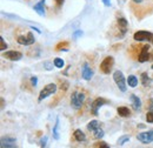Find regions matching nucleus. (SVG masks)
<instances>
[{
	"label": "nucleus",
	"mask_w": 153,
	"mask_h": 148,
	"mask_svg": "<svg viewBox=\"0 0 153 148\" xmlns=\"http://www.w3.org/2000/svg\"><path fill=\"white\" fill-rule=\"evenodd\" d=\"M85 101V94L81 92H73L71 95V106L74 110H80Z\"/></svg>",
	"instance_id": "obj_1"
},
{
	"label": "nucleus",
	"mask_w": 153,
	"mask_h": 148,
	"mask_svg": "<svg viewBox=\"0 0 153 148\" xmlns=\"http://www.w3.org/2000/svg\"><path fill=\"white\" fill-rule=\"evenodd\" d=\"M113 80H114L115 85L118 86V88L121 92H126L127 91V86H126L127 80H125V76H124L121 71H115L113 73Z\"/></svg>",
	"instance_id": "obj_2"
},
{
	"label": "nucleus",
	"mask_w": 153,
	"mask_h": 148,
	"mask_svg": "<svg viewBox=\"0 0 153 148\" xmlns=\"http://www.w3.org/2000/svg\"><path fill=\"white\" fill-rule=\"evenodd\" d=\"M113 66H114V58L111 56H106L101 64H100V71L104 74H110L113 70Z\"/></svg>",
	"instance_id": "obj_3"
},
{
	"label": "nucleus",
	"mask_w": 153,
	"mask_h": 148,
	"mask_svg": "<svg viewBox=\"0 0 153 148\" xmlns=\"http://www.w3.org/2000/svg\"><path fill=\"white\" fill-rule=\"evenodd\" d=\"M57 85L56 84H48V85H46L42 90H41V92L39 94V98H38V101H42L44 99H46V98H48L50 95H52V94H54V93L57 92Z\"/></svg>",
	"instance_id": "obj_4"
},
{
	"label": "nucleus",
	"mask_w": 153,
	"mask_h": 148,
	"mask_svg": "<svg viewBox=\"0 0 153 148\" xmlns=\"http://www.w3.org/2000/svg\"><path fill=\"white\" fill-rule=\"evenodd\" d=\"M133 39L135 41H147L153 44V33L149 31H138L134 33Z\"/></svg>",
	"instance_id": "obj_5"
},
{
	"label": "nucleus",
	"mask_w": 153,
	"mask_h": 148,
	"mask_svg": "<svg viewBox=\"0 0 153 148\" xmlns=\"http://www.w3.org/2000/svg\"><path fill=\"white\" fill-rule=\"evenodd\" d=\"M17 42L20 45H24V46H30L36 42V38L32 32H28L26 36H20L17 38Z\"/></svg>",
	"instance_id": "obj_6"
},
{
	"label": "nucleus",
	"mask_w": 153,
	"mask_h": 148,
	"mask_svg": "<svg viewBox=\"0 0 153 148\" xmlns=\"http://www.w3.org/2000/svg\"><path fill=\"white\" fill-rule=\"evenodd\" d=\"M137 139L141 144H151L153 142V130H146V132L139 133L137 135Z\"/></svg>",
	"instance_id": "obj_7"
},
{
	"label": "nucleus",
	"mask_w": 153,
	"mask_h": 148,
	"mask_svg": "<svg viewBox=\"0 0 153 148\" xmlns=\"http://www.w3.org/2000/svg\"><path fill=\"white\" fill-rule=\"evenodd\" d=\"M149 51H150V45H144L141 47V51H140V53L138 56V61L139 62L143 64V62H146V61H149L151 59V56H150Z\"/></svg>",
	"instance_id": "obj_8"
},
{
	"label": "nucleus",
	"mask_w": 153,
	"mask_h": 148,
	"mask_svg": "<svg viewBox=\"0 0 153 148\" xmlns=\"http://www.w3.org/2000/svg\"><path fill=\"white\" fill-rule=\"evenodd\" d=\"M106 104H107V100H105L104 98H97L96 100L92 102V105H91V112H92V114L93 115H98L99 108L102 107Z\"/></svg>",
	"instance_id": "obj_9"
},
{
	"label": "nucleus",
	"mask_w": 153,
	"mask_h": 148,
	"mask_svg": "<svg viewBox=\"0 0 153 148\" xmlns=\"http://www.w3.org/2000/svg\"><path fill=\"white\" fill-rule=\"evenodd\" d=\"M0 145L1 148H17V140L12 136H4Z\"/></svg>",
	"instance_id": "obj_10"
},
{
	"label": "nucleus",
	"mask_w": 153,
	"mask_h": 148,
	"mask_svg": "<svg viewBox=\"0 0 153 148\" xmlns=\"http://www.w3.org/2000/svg\"><path fill=\"white\" fill-rule=\"evenodd\" d=\"M2 56L11 61H19L22 58V53H20L18 51H6L2 53Z\"/></svg>",
	"instance_id": "obj_11"
},
{
	"label": "nucleus",
	"mask_w": 153,
	"mask_h": 148,
	"mask_svg": "<svg viewBox=\"0 0 153 148\" xmlns=\"http://www.w3.org/2000/svg\"><path fill=\"white\" fill-rule=\"evenodd\" d=\"M81 75H82V79L86 80V81H90L92 78H93V71L92 68L88 66L87 62H85L82 65V68H81Z\"/></svg>",
	"instance_id": "obj_12"
},
{
	"label": "nucleus",
	"mask_w": 153,
	"mask_h": 148,
	"mask_svg": "<svg viewBox=\"0 0 153 148\" xmlns=\"http://www.w3.org/2000/svg\"><path fill=\"white\" fill-rule=\"evenodd\" d=\"M117 24H118V28L119 31L121 32V37L126 33L127 31V26H128V22L125 18H118L117 19Z\"/></svg>",
	"instance_id": "obj_13"
},
{
	"label": "nucleus",
	"mask_w": 153,
	"mask_h": 148,
	"mask_svg": "<svg viewBox=\"0 0 153 148\" xmlns=\"http://www.w3.org/2000/svg\"><path fill=\"white\" fill-rule=\"evenodd\" d=\"M33 10L38 13L40 17L45 16V0H39L38 2L33 6Z\"/></svg>",
	"instance_id": "obj_14"
},
{
	"label": "nucleus",
	"mask_w": 153,
	"mask_h": 148,
	"mask_svg": "<svg viewBox=\"0 0 153 148\" xmlns=\"http://www.w3.org/2000/svg\"><path fill=\"white\" fill-rule=\"evenodd\" d=\"M130 100H131L132 106H133V108L135 110V111H139V110L141 108V100H140L135 94H131Z\"/></svg>",
	"instance_id": "obj_15"
},
{
	"label": "nucleus",
	"mask_w": 153,
	"mask_h": 148,
	"mask_svg": "<svg viewBox=\"0 0 153 148\" xmlns=\"http://www.w3.org/2000/svg\"><path fill=\"white\" fill-rule=\"evenodd\" d=\"M59 127H60V119L57 118L56 124H54V126H53V130H52V135H53V139H54V140H59V139H60Z\"/></svg>",
	"instance_id": "obj_16"
},
{
	"label": "nucleus",
	"mask_w": 153,
	"mask_h": 148,
	"mask_svg": "<svg viewBox=\"0 0 153 148\" xmlns=\"http://www.w3.org/2000/svg\"><path fill=\"white\" fill-rule=\"evenodd\" d=\"M73 136H74V139H76L78 142H84V141H86V135H85V133L81 130H74Z\"/></svg>",
	"instance_id": "obj_17"
},
{
	"label": "nucleus",
	"mask_w": 153,
	"mask_h": 148,
	"mask_svg": "<svg viewBox=\"0 0 153 148\" xmlns=\"http://www.w3.org/2000/svg\"><path fill=\"white\" fill-rule=\"evenodd\" d=\"M117 113H118V115L121 116V118H128V116L131 115V111L128 110V107H125V106H123V107H118Z\"/></svg>",
	"instance_id": "obj_18"
},
{
	"label": "nucleus",
	"mask_w": 153,
	"mask_h": 148,
	"mask_svg": "<svg viewBox=\"0 0 153 148\" xmlns=\"http://www.w3.org/2000/svg\"><path fill=\"white\" fill-rule=\"evenodd\" d=\"M127 85L130 87H132V88H135L138 86V78L135 75H133V74L128 75L127 76Z\"/></svg>",
	"instance_id": "obj_19"
},
{
	"label": "nucleus",
	"mask_w": 153,
	"mask_h": 148,
	"mask_svg": "<svg viewBox=\"0 0 153 148\" xmlns=\"http://www.w3.org/2000/svg\"><path fill=\"white\" fill-rule=\"evenodd\" d=\"M99 127H100V122L97 121V120H92V121H90V122L87 124V130H90V132H94V130H98Z\"/></svg>",
	"instance_id": "obj_20"
},
{
	"label": "nucleus",
	"mask_w": 153,
	"mask_h": 148,
	"mask_svg": "<svg viewBox=\"0 0 153 148\" xmlns=\"http://www.w3.org/2000/svg\"><path fill=\"white\" fill-rule=\"evenodd\" d=\"M141 84L145 87L150 86V84H151V78L149 76V74L146 73V72H144V73L141 74Z\"/></svg>",
	"instance_id": "obj_21"
},
{
	"label": "nucleus",
	"mask_w": 153,
	"mask_h": 148,
	"mask_svg": "<svg viewBox=\"0 0 153 148\" xmlns=\"http://www.w3.org/2000/svg\"><path fill=\"white\" fill-rule=\"evenodd\" d=\"M92 133H93V138H94V139H98V140L102 139L104 135H105V133H104V130H101V127H99L98 130H96L94 132H92Z\"/></svg>",
	"instance_id": "obj_22"
},
{
	"label": "nucleus",
	"mask_w": 153,
	"mask_h": 148,
	"mask_svg": "<svg viewBox=\"0 0 153 148\" xmlns=\"http://www.w3.org/2000/svg\"><path fill=\"white\" fill-rule=\"evenodd\" d=\"M67 47H68V42L67 41H64V42H59L57 46H56V50L57 51H67Z\"/></svg>",
	"instance_id": "obj_23"
},
{
	"label": "nucleus",
	"mask_w": 153,
	"mask_h": 148,
	"mask_svg": "<svg viewBox=\"0 0 153 148\" xmlns=\"http://www.w3.org/2000/svg\"><path fill=\"white\" fill-rule=\"evenodd\" d=\"M53 64H54V66H56L57 68H62L64 65H65V62H64V60H62L61 58H56V59L53 60Z\"/></svg>",
	"instance_id": "obj_24"
},
{
	"label": "nucleus",
	"mask_w": 153,
	"mask_h": 148,
	"mask_svg": "<svg viewBox=\"0 0 153 148\" xmlns=\"http://www.w3.org/2000/svg\"><path fill=\"white\" fill-rule=\"evenodd\" d=\"M130 141V136L128 135H124V136H121V138H119V140H118V145L119 146H123V145H125L126 142H128Z\"/></svg>",
	"instance_id": "obj_25"
},
{
	"label": "nucleus",
	"mask_w": 153,
	"mask_h": 148,
	"mask_svg": "<svg viewBox=\"0 0 153 148\" xmlns=\"http://www.w3.org/2000/svg\"><path fill=\"white\" fill-rule=\"evenodd\" d=\"M47 140H48V138L45 135V136H42L41 139H40V148H45L46 147V145H47Z\"/></svg>",
	"instance_id": "obj_26"
},
{
	"label": "nucleus",
	"mask_w": 153,
	"mask_h": 148,
	"mask_svg": "<svg viewBox=\"0 0 153 148\" xmlns=\"http://www.w3.org/2000/svg\"><path fill=\"white\" fill-rule=\"evenodd\" d=\"M146 121L150 124H153V112L149 111L146 113Z\"/></svg>",
	"instance_id": "obj_27"
},
{
	"label": "nucleus",
	"mask_w": 153,
	"mask_h": 148,
	"mask_svg": "<svg viewBox=\"0 0 153 148\" xmlns=\"http://www.w3.org/2000/svg\"><path fill=\"white\" fill-rule=\"evenodd\" d=\"M6 48H7V44L5 42L4 38L0 37V51H5Z\"/></svg>",
	"instance_id": "obj_28"
},
{
	"label": "nucleus",
	"mask_w": 153,
	"mask_h": 148,
	"mask_svg": "<svg viewBox=\"0 0 153 148\" xmlns=\"http://www.w3.org/2000/svg\"><path fill=\"white\" fill-rule=\"evenodd\" d=\"M31 85H32L33 87H36V86L38 85V78H37L36 75L31 76Z\"/></svg>",
	"instance_id": "obj_29"
},
{
	"label": "nucleus",
	"mask_w": 153,
	"mask_h": 148,
	"mask_svg": "<svg viewBox=\"0 0 153 148\" xmlns=\"http://www.w3.org/2000/svg\"><path fill=\"white\" fill-rule=\"evenodd\" d=\"M98 148H111V147H110V145H108L107 142H105V141H100V142L98 144Z\"/></svg>",
	"instance_id": "obj_30"
},
{
	"label": "nucleus",
	"mask_w": 153,
	"mask_h": 148,
	"mask_svg": "<svg viewBox=\"0 0 153 148\" xmlns=\"http://www.w3.org/2000/svg\"><path fill=\"white\" fill-rule=\"evenodd\" d=\"M149 111H151V112H153V99H151L150 101H149Z\"/></svg>",
	"instance_id": "obj_31"
},
{
	"label": "nucleus",
	"mask_w": 153,
	"mask_h": 148,
	"mask_svg": "<svg viewBox=\"0 0 153 148\" xmlns=\"http://www.w3.org/2000/svg\"><path fill=\"white\" fill-rule=\"evenodd\" d=\"M79 36H82L81 30H80V31H76V32H74V34H73V37H74V38H78Z\"/></svg>",
	"instance_id": "obj_32"
},
{
	"label": "nucleus",
	"mask_w": 153,
	"mask_h": 148,
	"mask_svg": "<svg viewBox=\"0 0 153 148\" xmlns=\"http://www.w3.org/2000/svg\"><path fill=\"white\" fill-rule=\"evenodd\" d=\"M105 6H111V0H102Z\"/></svg>",
	"instance_id": "obj_33"
},
{
	"label": "nucleus",
	"mask_w": 153,
	"mask_h": 148,
	"mask_svg": "<svg viewBox=\"0 0 153 148\" xmlns=\"http://www.w3.org/2000/svg\"><path fill=\"white\" fill-rule=\"evenodd\" d=\"M143 1H145V0H132L133 4H141Z\"/></svg>",
	"instance_id": "obj_34"
},
{
	"label": "nucleus",
	"mask_w": 153,
	"mask_h": 148,
	"mask_svg": "<svg viewBox=\"0 0 153 148\" xmlns=\"http://www.w3.org/2000/svg\"><path fill=\"white\" fill-rule=\"evenodd\" d=\"M56 1H57V5H59V6H60V5L64 2V0H56Z\"/></svg>",
	"instance_id": "obj_35"
},
{
	"label": "nucleus",
	"mask_w": 153,
	"mask_h": 148,
	"mask_svg": "<svg viewBox=\"0 0 153 148\" xmlns=\"http://www.w3.org/2000/svg\"><path fill=\"white\" fill-rule=\"evenodd\" d=\"M4 105H5V101L4 99H1V108H4Z\"/></svg>",
	"instance_id": "obj_36"
},
{
	"label": "nucleus",
	"mask_w": 153,
	"mask_h": 148,
	"mask_svg": "<svg viewBox=\"0 0 153 148\" xmlns=\"http://www.w3.org/2000/svg\"><path fill=\"white\" fill-rule=\"evenodd\" d=\"M152 70H153V65H152Z\"/></svg>",
	"instance_id": "obj_37"
},
{
	"label": "nucleus",
	"mask_w": 153,
	"mask_h": 148,
	"mask_svg": "<svg viewBox=\"0 0 153 148\" xmlns=\"http://www.w3.org/2000/svg\"><path fill=\"white\" fill-rule=\"evenodd\" d=\"M152 56V59H153V56Z\"/></svg>",
	"instance_id": "obj_38"
}]
</instances>
